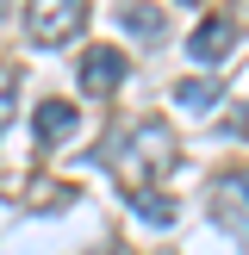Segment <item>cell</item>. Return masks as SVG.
<instances>
[{
  "label": "cell",
  "instance_id": "cell-1",
  "mask_svg": "<svg viewBox=\"0 0 249 255\" xmlns=\"http://www.w3.org/2000/svg\"><path fill=\"white\" fill-rule=\"evenodd\" d=\"M112 162H119V174L131 187H149V174H162L174 162V131L162 119H143L137 131H124L119 143H112Z\"/></svg>",
  "mask_w": 249,
  "mask_h": 255
},
{
  "label": "cell",
  "instance_id": "cell-2",
  "mask_svg": "<svg viewBox=\"0 0 249 255\" xmlns=\"http://www.w3.org/2000/svg\"><path fill=\"white\" fill-rule=\"evenodd\" d=\"M81 25H87L81 0H44V6L25 12V37H31V44H69Z\"/></svg>",
  "mask_w": 249,
  "mask_h": 255
},
{
  "label": "cell",
  "instance_id": "cell-3",
  "mask_svg": "<svg viewBox=\"0 0 249 255\" xmlns=\"http://www.w3.org/2000/svg\"><path fill=\"white\" fill-rule=\"evenodd\" d=\"M218 224L249 243V168L243 174H224V187H218Z\"/></svg>",
  "mask_w": 249,
  "mask_h": 255
},
{
  "label": "cell",
  "instance_id": "cell-4",
  "mask_svg": "<svg viewBox=\"0 0 249 255\" xmlns=\"http://www.w3.org/2000/svg\"><path fill=\"white\" fill-rule=\"evenodd\" d=\"M119 81H124V56L112 44H94L81 56V87H87V94H112Z\"/></svg>",
  "mask_w": 249,
  "mask_h": 255
},
{
  "label": "cell",
  "instance_id": "cell-5",
  "mask_svg": "<svg viewBox=\"0 0 249 255\" xmlns=\"http://www.w3.org/2000/svg\"><path fill=\"white\" fill-rule=\"evenodd\" d=\"M231 37H237L231 19H199L193 37H187V56H193V62H218L224 50H231Z\"/></svg>",
  "mask_w": 249,
  "mask_h": 255
},
{
  "label": "cell",
  "instance_id": "cell-6",
  "mask_svg": "<svg viewBox=\"0 0 249 255\" xmlns=\"http://www.w3.org/2000/svg\"><path fill=\"white\" fill-rule=\"evenodd\" d=\"M224 100V87L212 81V75H193V81H174V106H187V112H212Z\"/></svg>",
  "mask_w": 249,
  "mask_h": 255
},
{
  "label": "cell",
  "instance_id": "cell-7",
  "mask_svg": "<svg viewBox=\"0 0 249 255\" xmlns=\"http://www.w3.org/2000/svg\"><path fill=\"white\" fill-rule=\"evenodd\" d=\"M31 125H37V137H44V143H56V137L75 131V106H69V100H44Z\"/></svg>",
  "mask_w": 249,
  "mask_h": 255
},
{
  "label": "cell",
  "instance_id": "cell-8",
  "mask_svg": "<svg viewBox=\"0 0 249 255\" xmlns=\"http://www.w3.org/2000/svg\"><path fill=\"white\" fill-rule=\"evenodd\" d=\"M162 25H168L162 6H119V31H131V37H156Z\"/></svg>",
  "mask_w": 249,
  "mask_h": 255
},
{
  "label": "cell",
  "instance_id": "cell-9",
  "mask_svg": "<svg viewBox=\"0 0 249 255\" xmlns=\"http://www.w3.org/2000/svg\"><path fill=\"white\" fill-rule=\"evenodd\" d=\"M131 206H137V218H143V224H174V199L162 193V187H137Z\"/></svg>",
  "mask_w": 249,
  "mask_h": 255
},
{
  "label": "cell",
  "instance_id": "cell-10",
  "mask_svg": "<svg viewBox=\"0 0 249 255\" xmlns=\"http://www.w3.org/2000/svg\"><path fill=\"white\" fill-rule=\"evenodd\" d=\"M12 94H19V69H0V125L12 119Z\"/></svg>",
  "mask_w": 249,
  "mask_h": 255
},
{
  "label": "cell",
  "instance_id": "cell-11",
  "mask_svg": "<svg viewBox=\"0 0 249 255\" xmlns=\"http://www.w3.org/2000/svg\"><path fill=\"white\" fill-rule=\"evenodd\" d=\"M231 137H249V100H243V106L231 112Z\"/></svg>",
  "mask_w": 249,
  "mask_h": 255
},
{
  "label": "cell",
  "instance_id": "cell-12",
  "mask_svg": "<svg viewBox=\"0 0 249 255\" xmlns=\"http://www.w3.org/2000/svg\"><path fill=\"white\" fill-rule=\"evenodd\" d=\"M94 255H106V249H94Z\"/></svg>",
  "mask_w": 249,
  "mask_h": 255
}]
</instances>
